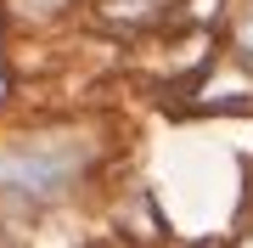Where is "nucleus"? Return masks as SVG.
<instances>
[{"mask_svg": "<svg viewBox=\"0 0 253 248\" xmlns=\"http://www.w3.org/2000/svg\"><path fill=\"white\" fill-rule=\"evenodd\" d=\"M242 248H253V237H248V243H242Z\"/></svg>", "mask_w": 253, "mask_h": 248, "instance_id": "obj_2", "label": "nucleus"}, {"mask_svg": "<svg viewBox=\"0 0 253 248\" xmlns=\"http://www.w3.org/2000/svg\"><path fill=\"white\" fill-rule=\"evenodd\" d=\"M84 152H68V147H11L0 158V186L23 203H56L73 186Z\"/></svg>", "mask_w": 253, "mask_h": 248, "instance_id": "obj_1", "label": "nucleus"}]
</instances>
